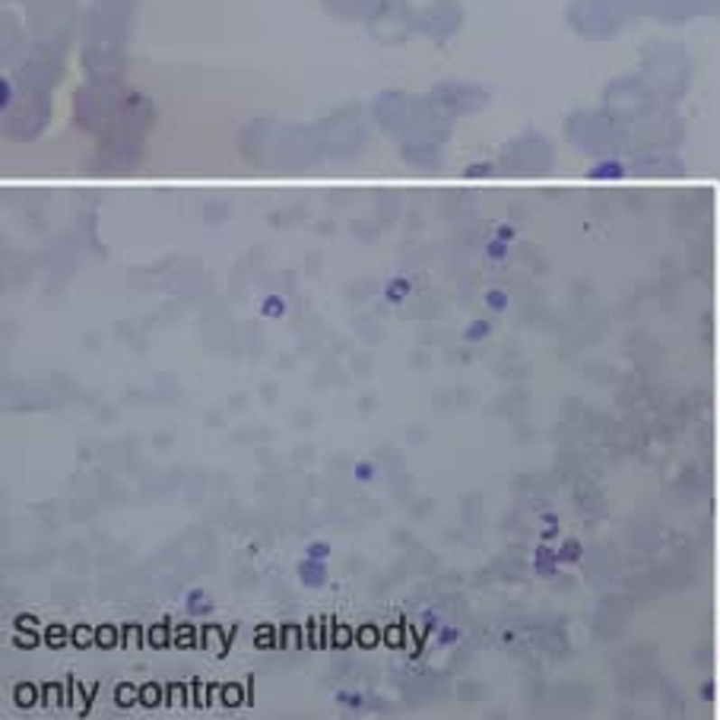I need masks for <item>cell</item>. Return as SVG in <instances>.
<instances>
[{
  "label": "cell",
  "mask_w": 720,
  "mask_h": 720,
  "mask_svg": "<svg viewBox=\"0 0 720 720\" xmlns=\"http://www.w3.org/2000/svg\"><path fill=\"white\" fill-rule=\"evenodd\" d=\"M295 575H299V581L305 587H324L327 584V562L324 558L305 556L299 562V568H295Z\"/></svg>",
  "instance_id": "obj_1"
},
{
  "label": "cell",
  "mask_w": 720,
  "mask_h": 720,
  "mask_svg": "<svg viewBox=\"0 0 720 720\" xmlns=\"http://www.w3.org/2000/svg\"><path fill=\"white\" fill-rule=\"evenodd\" d=\"M184 603H188V610L194 612V616H207L213 606H210L207 594L203 591H188V597H184Z\"/></svg>",
  "instance_id": "obj_2"
},
{
  "label": "cell",
  "mask_w": 720,
  "mask_h": 720,
  "mask_svg": "<svg viewBox=\"0 0 720 720\" xmlns=\"http://www.w3.org/2000/svg\"><path fill=\"white\" fill-rule=\"evenodd\" d=\"M305 556H312V558H324V562H327V558H331V546L321 543V539H318V543H308Z\"/></svg>",
  "instance_id": "obj_3"
},
{
  "label": "cell",
  "mask_w": 720,
  "mask_h": 720,
  "mask_svg": "<svg viewBox=\"0 0 720 720\" xmlns=\"http://www.w3.org/2000/svg\"><path fill=\"white\" fill-rule=\"evenodd\" d=\"M352 476H356V482H369V480H375V467H371V463H356V467H352Z\"/></svg>",
  "instance_id": "obj_4"
}]
</instances>
